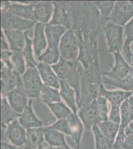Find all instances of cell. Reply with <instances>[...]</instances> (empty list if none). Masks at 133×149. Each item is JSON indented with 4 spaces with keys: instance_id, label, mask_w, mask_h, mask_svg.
Wrapping results in <instances>:
<instances>
[{
    "instance_id": "obj_1",
    "label": "cell",
    "mask_w": 133,
    "mask_h": 149,
    "mask_svg": "<svg viewBox=\"0 0 133 149\" xmlns=\"http://www.w3.org/2000/svg\"><path fill=\"white\" fill-rule=\"evenodd\" d=\"M71 10L72 29L79 46L77 60L86 70L98 68V38L108 21L101 17L94 1H73Z\"/></svg>"
},
{
    "instance_id": "obj_2",
    "label": "cell",
    "mask_w": 133,
    "mask_h": 149,
    "mask_svg": "<svg viewBox=\"0 0 133 149\" xmlns=\"http://www.w3.org/2000/svg\"><path fill=\"white\" fill-rule=\"evenodd\" d=\"M114 66L109 64L110 71H103L102 80L104 84L116 86L125 91H133V70L131 66L125 61L120 52L113 53Z\"/></svg>"
},
{
    "instance_id": "obj_3",
    "label": "cell",
    "mask_w": 133,
    "mask_h": 149,
    "mask_svg": "<svg viewBox=\"0 0 133 149\" xmlns=\"http://www.w3.org/2000/svg\"><path fill=\"white\" fill-rule=\"evenodd\" d=\"M51 67L60 80L66 81L74 89L78 103L80 98L82 65L77 59L66 60L60 57L59 62Z\"/></svg>"
},
{
    "instance_id": "obj_4",
    "label": "cell",
    "mask_w": 133,
    "mask_h": 149,
    "mask_svg": "<svg viewBox=\"0 0 133 149\" xmlns=\"http://www.w3.org/2000/svg\"><path fill=\"white\" fill-rule=\"evenodd\" d=\"M102 80L93 76L82 67L81 70V91L79 109L86 107L99 96L100 86Z\"/></svg>"
},
{
    "instance_id": "obj_5",
    "label": "cell",
    "mask_w": 133,
    "mask_h": 149,
    "mask_svg": "<svg viewBox=\"0 0 133 149\" xmlns=\"http://www.w3.org/2000/svg\"><path fill=\"white\" fill-rule=\"evenodd\" d=\"M24 89L28 97L39 98L41 91L44 85L36 67H27L22 76Z\"/></svg>"
},
{
    "instance_id": "obj_6",
    "label": "cell",
    "mask_w": 133,
    "mask_h": 149,
    "mask_svg": "<svg viewBox=\"0 0 133 149\" xmlns=\"http://www.w3.org/2000/svg\"><path fill=\"white\" fill-rule=\"evenodd\" d=\"M124 26L108 22L103 29L108 47L107 52H121L123 49Z\"/></svg>"
},
{
    "instance_id": "obj_7",
    "label": "cell",
    "mask_w": 133,
    "mask_h": 149,
    "mask_svg": "<svg viewBox=\"0 0 133 149\" xmlns=\"http://www.w3.org/2000/svg\"><path fill=\"white\" fill-rule=\"evenodd\" d=\"M36 23V21L27 20L14 15L8 10H1V26L3 30L25 32L30 31Z\"/></svg>"
},
{
    "instance_id": "obj_8",
    "label": "cell",
    "mask_w": 133,
    "mask_h": 149,
    "mask_svg": "<svg viewBox=\"0 0 133 149\" xmlns=\"http://www.w3.org/2000/svg\"><path fill=\"white\" fill-rule=\"evenodd\" d=\"M60 56L66 60L78 59L79 49L78 39L72 28L68 29L61 38L59 46Z\"/></svg>"
},
{
    "instance_id": "obj_9",
    "label": "cell",
    "mask_w": 133,
    "mask_h": 149,
    "mask_svg": "<svg viewBox=\"0 0 133 149\" xmlns=\"http://www.w3.org/2000/svg\"><path fill=\"white\" fill-rule=\"evenodd\" d=\"M133 17V1H117L109 22L124 26Z\"/></svg>"
},
{
    "instance_id": "obj_10",
    "label": "cell",
    "mask_w": 133,
    "mask_h": 149,
    "mask_svg": "<svg viewBox=\"0 0 133 149\" xmlns=\"http://www.w3.org/2000/svg\"><path fill=\"white\" fill-rule=\"evenodd\" d=\"M54 11L52 19L49 24L61 25L68 29L72 28V17L71 13L70 1H53Z\"/></svg>"
},
{
    "instance_id": "obj_11",
    "label": "cell",
    "mask_w": 133,
    "mask_h": 149,
    "mask_svg": "<svg viewBox=\"0 0 133 149\" xmlns=\"http://www.w3.org/2000/svg\"><path fill=\"white\" fill-rule=\"evenodd\" d=\"M22 80L21 76L14 68H8L1 61V97H7L10 92L15 88Z\"/></svg>"
},
{
    "instance_id": "obj_12",
    "label": "cell",
    "mask_w": 133,
    "mask_h": 149,
    "mask_svg": "<svg viewBox=\"0 0 133 149\" xmlns=\"http://www.w3.org/2000/svg\"><path fill=\"white\" fill-rule=\"evenodd\" d=\"M77 114L84 128L90 132L93 126L98 125L101 122L96 99L86 107L79 109Z\"/></svg>"
},
{
    "instance_id": "obj_13",
    "label": "cell",
    "mask_w": 133,
    "mask_h": 149,
    "mask_svg": "<svg viewBox=\"0 0 133 149\" xmlns=\"http://www.w3.org/2000/svg\"><path fill=\"white\" fill-rule=\"evenodd\" d=\"M8 103L18 113L22 114L29 104L28 97L24 89L22 79L15 88L7 95Z\"/></svg>"
},
{
    "instance_id": "obj_14",
    "label": "cell",
    "mask_w": 133,
    "mask_h": 149,
    "mask_svg": "<svg viewBox=\"0 0 133 149\" xmlns=\"http://www.w3.org/2000/svg\"><path fill=\"white\" fill-rule=\"evenodd\" d=\"M6 135L7 139L17 147L25 145L26 142V130L20 125L18 118L8 124L6 128Z\"/></svg>"
},
{
    "instance_id": "obj_15",
    "label": "cell",
    "mask_w": 133,
    "mask_h": 149,
    "mask_svg": "<svg viewBox=\"0 0 133 149\" xmlns=\"http://www.w3.org/2000/svg\"><path fill=\"white\" fill-rule=\"evenodd\" d=\"M54 5L53 1H40L34 5V18L36 22L46 25L50 22L53 15Z\"/></svg>"
},
{
    "instance_id": "obj_16",
    "label": "cell",
    "mask_w": 133,
    "mask_h": 149,
    "mask_svg": "<svg viewBox=\"0 0 133 149\" xmlns=\"http://www.w3.org/2000/svg\"><path fill=\"white\" fill-rule=\"evenodd\" d=\"M3 30L8 41L10 51L14 52L22 53L26 43V34L30 31L22 32L20 31Z\"/></svg>"
},
{
    "instance_id": "obj_17",
    "label": "cell",
    "mask_w": 133,
    "mask_h": 149,
    "mask_svg": "<svg viewBox=\"0 0 133 149\" xmlns=\"http://www.w3.org/2000/svg\"><path fill=\"white\" fill-rule=\"evenodd\" d=\"M36 67L44 85L58 90L60 88V79L51 66L40 62L38 64Z\"/></svg>"
},
{
    "instance_id": "obj_18",
    "label": "cell",
    "mask_w": 133,
    "mask_h": 149,
    "mask_svg": "<svg viewBox=\"0 0 133 149\" xmlns=\"http://www.w3.org/2000/svg\"><path fill=\"white\" fill-rule=\"evenodd\" d=\"M68 29L61 25H45V33L48 48H58L61 38Z\"/></svg>"
},
{
    "instance_id": "obj_19",
    "label": "cell",
    "mask_w": 133,
    "mask_h": 149,
    "mask_svg": "<svg viewBox=\"0 0 133 149\" xmlns=\"http://www.w3.org/2000/svg\"><path fill=\"white\" fill-rule=\"evenodd\" d=\"M32 103V99H31L29 100V104L26 108L18 118L20 125L26 130L43 126L42 121L37 117L34 112Z\"/></svg>"
},
{
    "instance_id": "obj_20",
    "label": "cell",
    "mask_w": 133,
    "mask_h": 149,
    "mask_svg": "<svg viewBox=\"0 0 133 149\" xmlns=\"http://www.w3.org/2000/svg\"><path fill=\"white\" fill-rule=\"evenodd\" d=\"M133 94V91L121 90L110 91L105 88L102 84L100 86L99 96L104 97L111 103V105H121Z\"/></svg>"
},
{
    "instance_id": "obj_21",
    "label": "cell",
    "mask_w": 133,
    "mask_h": 149,
    "mask_svg": "<svg viewBox=\"0 0 133 149\" xmlns=\"http://www.w3.org/2000/svg\"><path fill=\"white\" fill-rule=\"evenodd\" d=\"M38 1H33L30 4L18 3L17 2H10L8 11L14 15L27 20H33L34 5Z\"/></svg>"
},
{
    "instance_id": "obj_22",
    "label": "cell",
    "mask_w": 133,
    "mask_h": 149,
    "mask_svg": "<svg viewBox=\"0 0 133 149\" xmlns=\"http://www.w3.org/2000/svg\"><path fill=\"white\" fill-rule=\"evenodd\" d=\"M69 123L70 136L76 145L77 149L80 147L81 139L84 130V126L78 114L74 113L67 118Z\"/></svg>"
},
{
    "instance_id": "obj_23",
    "label": "cell",
    "mask_w": 133,
    "mask_h": 149,
    "mask_svg": "<svg viewBox=\"0 0 133 149\" xmlns=\"http://www.w3.org/2000/svg\"><path fill=\"white\" fill-rule=\"evenodd\" d=\"M21 114H19L12 109L8 103L7 97L1 98V124L3 129H6L9 124L19 118Z\"/></svg>"
},
{
    "instance_id": "obj_24",
    "label": "cell",
    "mask_w": 133,
    "mask_h": 149,
    "mask_svg": "<svg viewBox=\"0 0 133 149\" xmlns=\"http://www.w3.org/2000/svg\"><path fill=\"white\" fill-rule=\"evenodd\" d=\"M45 25L37 22L35 25L34 36L33 40L34 50L36 55L38 57L46 48L47 41L45 33Z\"/></svg>"
},
{
    "instance_id": "obj_25",
    "label": "cell",
    "mask_w": 133,
    "mask_h": 149,
    "mask_svg": "<svg viewBox=\"0 0 133 149\" xmlns=\"http://www.w3.org/2000/svg\"><path fill=\"white\" fill-rule=\"evenodd\" d=\"M60 91L61 97L66 102L71 110L76 114L78 113V104L75 97V91L69 84L64 80H60Z\"/></svg>"
},
{
    "instance_id": "obj_26",
    "label": "cell",
    "mask_w": 133,
    "mask_h": 149,
    "mask_svg": "<svg viewBox=\"0 0 133 149\" xmlns=\"http://www.w3.org/2000/svg\"><path fill=\"white\" fill-rule=\"evenodd\" d=\"M27 142L25 145L29 149H42L44 142V127L33 128L26 130Z\"/></svg>"
},
{
    "instance_id": "obj_27",
    "label": "cell",
    "mask_w": 133,
    "mask_h": 149,
    "mask_svg": "<svg viewBox=\"0 0 133 149\" xmlns=\"http://www.w3.org/2000/svg\"><path fill=\"white\" fill-rule=\"evenodd\" d=\"M45 140L50 147H61L69 146L66 143L65 134L50 127H44Z\"/></svg>"
},
{
    "instance_id": "obj_28",
    "label": "cell",
    "mask_w": 133,
    "mask_h": 149,
    "mask_svg": "<svg viewBox=\"0 0 133 149\" xmlns=\"http://www.w3.org/2000/svg\"><path fill=\"white\" fill-rule=\"evenodd\" d=\"M124 32L126 36V39L124 43L123 50L127 61L131 66V59L133 53L131 51L130 45L133 41V17L125 25Z\"/></svg>"
},
{
    "instance_id": "obj_29",
    "label": "cell",
    "mask_w": 133,
    "mask_h": 149,
    "mask_svg": "<svg viewBox=\"0 0 133 149\" xmlns=\"http://www.w3.org/2000/svg\"><path fill=\"white\" fill-rule=\"evenodd\" d=\"M98 127L102 134L114 142L119 130L120 124L115 123L111 121H101L98 124Z\"/></svg>"
},
{
    "instance_id": "obj_30",
    "label": "cell",
    "mask_w": 133,
    "mask_h": 149,
    "mask_svg": "<svg viewBox=\"0 0 133 149\" xmlns=\"http://www.w3.org/2000/svg\"><path fill=\"white\" fill-rule=\"evenodd\" d=\"M91 132L94 135L95 139V149H112L114 141L105 136L97 125L93 127Z\"/></svg>"
},
{
    "instance_id": "obj_31",
    "label": "cell",
    "mask_w": 133,
    "mask_h": 149,
    "mask_svg": "<svg viewBox=\"0 0 133 149\" xmlns=\"http://www.w3.org/2000/svg\"><path fill=\"white\" fill-rule=\"evenodd\" d=\"M40 98L46 104L61 102V95L58 89L44 85L41 88Z\"/></svg>"
},
{
    "instance_id": "obj_32",
    "label": "cell",
    "mask_w": 133,
    "mask_h": 149,
    "mask_svg": "<svg viewBox=\"0 0 133 149\" xmlns=\"http://www.w3.org/2000/svg\"><path fill=\"white\" fill-rule=\"evenodd\" d=\"M46 104L58 120L67 119L74 113L72 110L62 101L55 103H47Z\"/></svg>"
},
{
    "instance_id": "obj_33",
    "label": "cell",
    "mask_w": 133,
    "mask_h": 149,
    "mask_svg": "<svg viewBox=\"0 0 133 149\" xmlns=\"http://www.w3.org/2000/svg\"><path fill=\"white\" fill-rule=\"evenodd\" d=\"M60 53L58 48H48L45 52L38 57V60L41 63L49 65L56 64L59 62L60 58Z\"/></svg>"
},
{
    "instance_id": "obj_34",
    "label": "cell",
    "mask_w": 133,
    "mask_h": 149,
    "mask_svg": "<svg viewBox=\"0 0 133 149\" xmlns=\"http://www.w3.org/2000/svg\"><path fill=\"white\" fill-rule=\"evenodd\" d=\"M29 31L26 34V43L22 54L25 59L27 67H37L38 63L35 60L33 54V40L28 36Z\"/></svg>"
},
{
    "instance_id": "obj_35",
    "label": "cell",
    "mask_w": 133,
    "mask_h": 149,
    "mask_svg": "<svg viewBox=\"0 0 133 149\" xmlns=\"http://www.w3.org/2000/svg\"><path fill=\"white\" fill-rule=\"evenodd\" d=\"M99 10L101 17L109 22L110 15L116 3L115 1H94Z\"/></svg>"
},
{
    "instance_id": "obj_36",
    "label": "cell",
    "mask_w": 133,
    "mask_h": 149,
    "mask_svg": "<svg viewBox=\"0 0 133 149\" xmlns=\"http://www.w3.org/2000/svg\"><path fill=\"white\" fill-rule=\"evenodd\" d=\"M10 61L15 71L22 76L27 69L26 61L22 53L13 52Z\"/></svg>"
},
{
    "instance_id": "obj_37",
    "label": "cell",
    "mask_w": 133,
    "mask_h": 149,
    "mask_svg": "<svg viewBox=\"0 0 133 149\" xmlns=\"http://www.w3.org/2000/svg\"><path fill=\"white\" fill-rule=\"evenodd\" d=\"M97 104L98 110L101 121L109 120L107 100L104 97L98 96L96 99Z\"/></svg>"
},
{
    "instance_id": "obj_38",
    "label": "cell",
    "mask_w": 133,
    "mask_h": 149,
    "mask_svg": "<svg viewBox=\"0 0 133 149\" xmlns=\"http://www.w3.org/2000/svg\"><path fill=\"white\" fill-rule=\"evenodd\" d=\"M120 115H121L120 126L125 128L126 127L129 125L130 123L131 122L128 100H126L123 102L120 106Z\"/></svg>"
},
{
    "instance_id": "obj_39",
    "label": "cell",
    "mask_w": 133,
    "mask_h": 149,
    "mask_svg": "<svg viewBox=\"0 0 133 149\" xmlns=\"http://www.w3.org/2000/svg\"><path fill=\"white\" fill-rule=\"evenodd\" d=\"M49 127L64 134L70 136L69 123L67 119H59L52 125L49 126Z\"/></svg>"
},
{
    "instance_id": "obj_40",
    "label": "cell",
    "mask_w": 133,
    "mask_h": 149,
    "mask_svg": "<svg viewBox=\"0 0 133 149\" xmlns=\"http://www.w3.org/2000/svg\"><path fill=\"white\" fill-rule=\"evenodd\" d=\"M125 128L120 126L119 130L116 137L115 139L112 149H122L125 142Z\"/></svg>"
},
{
    "instance_id": "obj_41",
    "label": "cell",
    "mask_w": 133,
    "mask_h": 149,
    "mask_svg": "<svg viewBox=\"0 0 133 149\" xmlns=\"http://www.w3.org/2000/svg\"><path fill=\"white\" fill-rule=\"evenodd\" d=\"M120 106L121 105H111V111L109 115V120L120 124Z\"/></svg>"
},
{
    "instance_id": "obj_42",
    "label": "cell",
    "mask_w": 133,
    "mask_h": 149,
    "mask_svg": "<svg viewBox=\"0 0 133 149\" xmlns=\"http://www.w3.org/2000/svg\"><path fill=\"white\" fill-rule=\"evenodd\" d=\"M125 139L122 149H133V131L129 126L125 128Z\"/></svg>"
},
{
    "instance_id": "obj_43",
    "label": "cell",
    "mask_w": 133,
    "mask_h": 149,
    "mask_svg": "<svg viewBox=\"0 0 133 149\" xmlns=\"http://www.w3.org/2000/svg\"><path fill=\"white\" fill-rule=\"evenodd\" d=\"M1 51L10 50L9 44L7 42V38L4 34L3 31L1 29Z\"/></svg>"
},
{
    "instance_id": "obj_44",
    "label": "cell",
    "mask_w": 133,
    "mask_h": 149,
    "mask_svg": "<svg viewBox=\"0 0 133 149\" xmlns=\"http://www.w3.org/2000/svg\"><path fill=\"white\" fill-rule=\"evenodd\" d=\"M129 109L130 111V118L131 122L133 121V94L128 99Z\"/></svg>"
},
{
    "instance_id": "obj_45",
    "label": "cell",
    "mask_w": 133,
    "mask_h": 149,
    "mask_svg": "<svg viewBox=\"0 0 133 149\" xmlns=\"http://www.w3.org/2000/svg\"><path fill=\"white\" fill-rule=\"evenodd\" d=\"M1 149H17V146L14 145L8 144L7 143L1 142Z\"/></svg>"
},
{
    "instance_id": "obj_46",
    "label": "cell",
    "mask_w": 133,
    "mask_h": 149,
    "mask_svg": "<svg viewBox=\"0 0 133 149\" xmlns=\"http://www.w3.org/2000/svg\"><path fill=\"white\" fill-rule=\"evenodd\" d=\"M42 149H72L69 146H65V147H50L47 148H42Z\"/></svg>"
},
{
    "instance_id": "obj_47",
    "label": "cell",
    "mask_w": 133,
    "mask_h": 149,
    "mask_svg": "<svg viewBox=\"0 0 133 149\" xmlns=\"http://www.w3.org/2000/svg\"><path fill=\"white\" fill-rule=\"evenodd\" d=\"M17 149H29V148L27 147V146L26 145H24V146H22L19 147Z\"/></svg>"
},
{
    "instance_id": "obj_48",
    "label": "cell",
    "mask_w": 133,
    "mask_h": 149,
    "mask_svg": "<svg viewBox=\"0 0 133 149\" xmlns=\"http://www.w3.org/2000/svg\"><path fill=\"white\" fill-rule=\"evenodd\" d=\"M131 63H132L131 67H132V69H133V56H132V57Z\"/></svg>"
},
{
    "instance_id": "obj_49",
    "label": "cell",
    "mask_w": 133,
    "mask_h": 149,
    "mask_svg": "<svg viewBox=\"0 0 133 149\" xmlns=\"http://www.w3.org/2000/svg\"><path fill=\"white\" fill-rule=\"evenodd\" d=\"M129 126H130V128H131L132 130H133V124L131 123H130V124H129Z\"/></svg>"
},
{
    "instance_id": "obj_50",
    "label": "cell",
    "mask_w": 133,
    "mask_h": 149,
    "mask_svg": "<svg viewBox=\"0 0 133 149\" xmlns=\"http://www.w3.org/2000/svg\"><path fill=\"white\" fill-rule=\"evenodd\" d=\"M131 123L133 124V121H132V122H131Z\"/></svg>"
},
{
    "instance_id": "obj_51",
    "label": "cell",
    "mask_w": 133,
    "mask_h": 149,
    "mask_svg": "<svg viewBox=\"0 0 133 149\" xmlns=\"http://www.w3.org/2000/svg\"></svg>"
},
{
    "instance_id": "obj_52",
    "label": "cell",
    "mask_w": 133,
    "mask_h": 149,
    "mask_svg": "<svg viewBox=\"0 0 133 149\" xmlns=\"http://www.w3.org/2000/svg\"></svg>"
}]
</instances>
